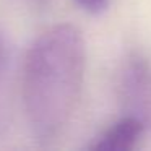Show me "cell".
<instances>
[{"instance_id": "obj_3", "label": "cell", "mask_w": 151, "mask_h": 151, "mask_svg": "<svg viewBox=\"0 0 151 151\" xmlns=\"http://www.w3.org/2000/svg\"><path fill=\"white\" fill-rule=\"evenodd\" d=\"M146 125L135 115H125L104 132L96 141L89 145V150L96 151H130L137 146Z\"/></svg>"}, {"instance_id": "obj_2", "label": "cell", "mask_w": 151, "mask_h": 151, "mask_svg": "<svg viewBox=\"0 0 151 151\" xmlns=\"http://www.w3.org/2000/svg\"><path fill=\"white\" fill-rule=\"evenodd\" d=\"M120 96L145 125L151 122V65L145 57L132 55L120 73Z\"/></svg>"}, {"instance_id": "obj_4", "label": "cell", "mask_w": 151, "mask_h": 151, "mask_svg": "<svg viewBox=\"0 0 151 151\" xmlns=\"http://www.w3.org/2000/svg\"><path fill=\"white\" fill-rule=\"evenodd\" d=\"M10 73L12 52L5 34L0 31V137L8 127L10 119Z\"/></svg>"}, {"instance_id": "obj_5", "label": "cell", "mask_w": 151, "mask_h": 151, "mask_svg": "<svg viewBox=\"0 0 151 151\" xmlns=\"http://www.w3.org/2000/svg\"><path fill=\"white\" fill-rule=\"evenodd\" d=\"M78 7H81L85 12L91 15H98L102 13L107 7V0H75Z\"/></svg>"}, {"instance_id": "obj_1", "label": "cell", "mask_w": 151, "mask_h": 151, "mask_svg": "<svg viewBox=\"0 0 151 151\" xmlns=\"http://www.w3.org/2000/svg\"><path fill=\"white\" fill-rule=\"evenodd\" d=\"M85 65V39L72 24L52 26L33 42L23 65L21 96L37 140H52L67 125L78 102Z\"/></svg>"}]
</instances>
